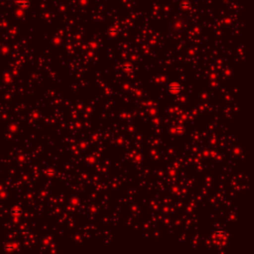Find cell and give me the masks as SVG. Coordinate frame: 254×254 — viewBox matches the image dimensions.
<instances>
[{
  "label": "cell",
  "instance_id": "cell-1",
  "mask_svg": "<svg viewBox=\"0 0 254 254\" xmlns=\"http://www.w3.org/2000/svg\"><path fill=\"white\" fill-rule=\"evenodd\" d=\"M180 89V86L179 85H177V84H174V85L171 84V85L169 86V91L171 92L176 93V92H179Z\"/></svg>",
  "mask_w": 254,
  "mask_h": 254
}]
</instances>
